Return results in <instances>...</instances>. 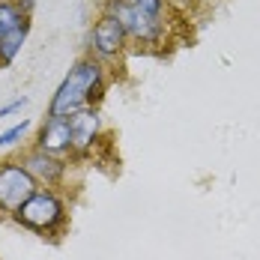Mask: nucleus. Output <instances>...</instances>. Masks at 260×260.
Instances as JSON below:
<instances>
[{
	"label": "nucleus",
	"instance_id": "20e7f679",
	"mask_svg": "<svg viewBox=\"0 0 260 260\" xmlns=\"http://www.w3.org/2000/svg\"><path fill=\"white\" fill-rule=\"evenodd\" d=\"M36 194V180L24 171V165H0V207L18 209Z\"/></svg>",
	"mask_w": 260,
	"mask_h": 260
},
{
	"label": "nucleus",
	"instance_id": "4468645a",
	"mask_svg": "<svg viewBox=\"0 0 260 260\" xmlns=\"http://www.w3.org/2000/svg\"><path fill=\"white\" fill-rule=\"evenodd\" d=\"M18 3H21V9L30 15V9H33V3H36V0H18Z\"/></svg>",
	"mask_w": 260,
	"mask_h": 260
},
{
	"label": "nucleus",
	"instance_id": "9b49d317",
	"mask_svg": "<svg viewBox=\"0 0 260 260\" xmlns=\"http://www.w3.org/2000/svg\"><path fill=\"white\" fill-rule=\"evenodd\" d=\"M126 3L138 6V9H144V12H150V15L165 18V0H126Z\"/></svg>",
	"mask_w": 260,
	"mask_h": 260
},
{
	"label": "nucleus",
	"instance_id": "f8f14e48",
	"mask_svg": "<svg viewBox=\"0 0 260 260\" xmlns=\"http://www.w3.org/2000/svg\"><path fill=\"white\" fill-rule=\"evenodd\" d=\"M27 129H30V123H27V120H21L18 126H12L9 132H3V135H0V147H9V144H15L18 138H24Z\"/></svg>",
	"mask_w": 260,
	"mask_h": 260
},
{
	"label": "nucleus",
	"instance_id": "6e6552de",
	"mask_svg": "<svg viewBox=\"0 0 260 260\" xmlns=\"http://www.w3.org/2000/svg\"><path fill=\"white\" fill-rule=\"evenodd\" d=\"M24 171L39 182H54L63 174V165H60L57 158H51L48 153L39 150V153H30V156L24 158Z\"/></svg>",
	"mask_w": 260,
	"mask_h": 260
},
{
	"label": "nucleus",
	"instance_id": "39448f33",
	"mask_svg": "<svg viewBox=\"0 0 260 260\" xmlns=\"http://www.w3.org/2000/svg\"><path fill=\"white\" fill-rule=\"evenodd\" d=\"M126 42H129V36H126V30L120 27V21L102 12V18H99V21L93 24V30H90V51L96 54V60L102 63V60L117 57V54L126 48Z\"/></svg>",
	"mask_w": 260,
	"mask_h": 260
},
{
	"label": "nucleus",
	"instance_id": "f03ea898",
	"mask_svg": "<svg viewBox=\"0 0 260 260\" xmlns=\"http://www.w3.org/2000/svg\"><path fill=\"white\" fill-rule=\"evenodd\" d=\"M105 15H111V18L120 21V27L129 36V42H138V45H161V39H165V18L150 15V12L132 6L126 0H105Z\"/></svg>",
	"mask_w": 260,
	"mask_h": 260
},
{
	"label": "nucleus",
	"instance_id": "9d476101",
	"mask_svg": "<svg viewBox=\"0 0 260 260\" xmlns=\"http://www.w3.org/2000/svg\"><path fill=\"white\" fill-rule=\"evenodd\" d=\"M27 30H30V24L0 39V66H9L18 57V51H21V45H24V39H27Z\"/></svg>",
	"mask_w": 260,
	"mask_h": 260
},
{
	"label": "nucleus",
	"instance_id": "0eeeda50",
	"mask_svg": "<svg viewBox=\"0 0 260 260\" xmlns=\"http://www.w3.org/2000/svg\"><path fill=\"white\" fill-rule=\"evenodd\" d=\"M69 132H72V150H87L93 147L96 135H99V117L96 111H78L69 117Z\"/></svg>",
	"mask_w": 260,
	"mask_h": 260
},
{
	"label": "nucleus",
	"instance_id": "ddd939ff",
	"mask_svg": "<svg viewBox=\"0 0 260 260\" xmlns=\"http://www.w3.org/2000/svg\"><path fill=\"white\" fill-rule=\"evenodd\" d=\"M24 105H27V96H21V99H15V102H9V105H3V108H0V117H9L12 111H21Z\"/></svg>",
	"mask_w": 260,
	"mask_h": 260
},
{
	"label": "nucleus",
	"instance_id": "7ed1b4c3",
	"mask_svg": "<svg viewBox=\"0 0 260 260\" xmlns=\"http://www.w3.org/2000/svg\"><path fill=\"white\" fill-rule=\"evenodd\" d=\"M15 218L33 231H51L54 224L63 221V204L51 191H36L30 201H24L15 209Z\"/></svg>",
	"mask_w": 260,
	"mask_h": 260
},
{
	"label": "nucleus",
	"instance_id": "423d86ee",
	"mask_svg": "<svg viewBox=\"0 0 260 260\" xmlns=\"http://www.w3.org/2000/svg\"><path fill=\"white\" fill-rule=\"evenodd\" d=\"M69 147H72L69 117H48L45 126H42V135H39V150L48 153V156H57V153H63Z\"/></svg>",
	"mask_w": 260,
	"mask_h": 260
},
{
	"label": "nucleus",
	"instance_id": "f257e3e1",
	"mask_svg": "<svg viewBox=\"0 0 260 260\" xmlns=\"http://www.w3.org/2000/svg\"><path fill=\"white\" fill-rule=\"evenodd\" d=\"M102 90V63L99 60H81L69 69V75L57 87L51 99V117H72L78 111H87L93 96Z\"/></svg>",
	"mask_w": 260,
	"mask_h": 260
},
{
	"label": "nucleus",
	"instance_id": "1a4fd4ad",
	"mask_svg": "<svg viewBox=\"0 0 260 260\" xmlns=\"http://www.w3.org/2000/svg\"><path fill=\"white\" fill-rule=\"evenodd\" d=\"M27 18L30 15L21 9L18 0H0V39L15 33V30H21V27H27Z\"/></svg>",
	"mask_w": 260,
	"mask_h": 260
}]
</instances>
